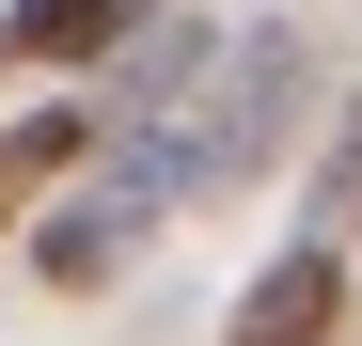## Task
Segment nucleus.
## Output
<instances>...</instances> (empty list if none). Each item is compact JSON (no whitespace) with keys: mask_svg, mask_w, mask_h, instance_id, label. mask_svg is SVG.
Wrapping results in <instances>:
<instances>
[{"mask_svg":"<svg viewBox=\"0 0 362 346\" xmlns=\"http://www.w3.org/2000/svg\"><path fill=\"white\" fill-rule=\"evenodd\" d=\"M315 110H331V47L299 32V16H252V32H236V64L189 95V126H173V157H189V205L268 189V173L315 142Z\"/></svg>","mask_w":362,"mask_h":346,"instance_id":"obj_1","label":"nucleus"},{"mask_svg":"<svg viewBox=\"0 0 362 346\" xmlns=\"http://www.w3.org/2000/svg\"><path fill=\"white\" fill-rule=\"evenodd\" d=\"M173 220H189V157H173V126H127L64 205L32 220V283H64V299H95V283H127Z\"/></svg>","mask_w":362,"mask_h":346,"instance_id":"obj_2","label":"nucleus"},{"mask_svg":"<svg viewBox=\"0 0 362 346\" xmlns=\"http://www.w3.org/2000/svg\"><path fill=\"white\" fill-rule=\"evenodd\" d=\"M346 299H362V252L346 237H268L252 268H236V299H221V346H346Z\"/></svg>","mask_w":362,"mask_h":346,"instance_id":"obj_3","label":"nucleus"},{"mask_svg":"<svg viewBox=\"0 0 362 346\" xmlns=\"http://www.w3.org/2000/svg\"><path fill=\"white\" fill-rule=\"evenodd\" d=\"M110 142H127V126H110L95 95H47V110H0V252H32V220L64 205L79 173L110 157Z\"/></svg>","mask_w":362,"mask_h":346,"instance_id":"obj_4","label":"nucleus"},{"mask_svg":"<svg viewBox=\"0 0 362 346\" xmlns=\"http://www.w3.org/2000/svg\"><path fill=\"white\" fill-rule=\"evenodd\" d=\"M173 0H0V79H110Z\"/></svg>","mask_w":362,"mask_h":346,"instance_id":"obj_5","label":"nucleus"},{"mask_svg":"<svg viewBox=\"0 0 362 346\" xmlns=\"http://www.w3.org/2000/svg\"><path fill=\"white\" fill-rule=\"evenodd\" d=\"M221 64H236V32H221V16H189V0H173V16H158V32L127 47V64H110V79H79V95L110 110V126H189V95H205Z\"/></svg>","mask_w":362,"mask_h":346,"instance_id":"obj_6","label":"nucleus"},{"mask_svg":"<svg viewBox=\"0 0 362 346\" xmlns=\"http://www.w3.org/2000/svg\"><path fill=\"white\" fill-rule=\"evenodd\" d=\"M315 237H362V79L331 95V157H315Z\"/></svg>","mask_w":362,"mask_h":346,"instance_id":"obj_7","label":"nucleus"}]
</instances>
